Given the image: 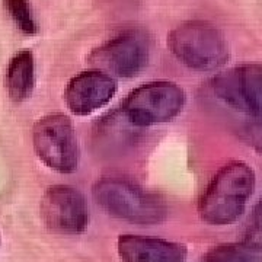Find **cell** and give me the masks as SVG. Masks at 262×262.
I'll return each mask as SVG.
<instances>
[{"instance_id":"cell-5","label":"cell","mask_w":262,"mask_h":262,"mask_svg":"<svg viewBox=\"0 0 262 262\" xmlns=\"http://www.w3.org/2000/svg\"><path fill=\"white\" fill-rule=\"evenodd\" d=\"M34 149L48 168L72 173L79 165V143L75 127L64 114H51L34 125Z\"/></svg>"},{"instance_id":"cell-7","label":"cell","mask_w":262,"mask_h":262,"mask_svg":"<svg viewBox=\"0 0 262 262\" xmlns=\"http://www.w3.org/2000/svg\"><path fill=\"white\" fill-rule=\"evenodd\" d=\"M149 61L147 39L139 32L128 31L111 38L101 47L95 48L89 63L96 70L110 76L130 79L140 73Z\"/></svg>"},{"instance_id":"cell-11","label":"cell","mask_w":262,"mask_h":262,"mask_svg":"<svg viewBox=\"0 0 262 262\" xmlns=\"http://www.w3.org/2000/svg\"><path fill=\"white\" fill-rule=\"evenodd\" d=\"M34 83H35L34 56L29 50H22L13 56L8 67L6 86L9 96L16 102L28 99L32 94Z\"/></svg>"},{"instance_id":"cell-4","label":"cell","mask_w":262,"mask_h":262,"mask_svg":"<svg viewBox=\"0 0 262 262\" xmlns=\"http://www.w3.org/2000/svg\"><path fill=\"white\" fill-rule=\"evenodd\" d=\"M185 92L172 82H149L134 89L122 103L124 117L136 127L172 121L185 106Z\"/></svg>"},{"instance_id":"cell-9","label":"cell","mask_w":262,"mask_h":262,"mask_svg":"<svg viewBox=\"0 0 262 262\" xmlns=\"http://www.w3.org/2000/svg\"><path fill=\"white\" fill-rule=\"evenodd\" d=\"M117 92L113 76L101 70L82 72L75 76L66 88V103L76 115H89L105 106Z\"/></svg>"},{"instance_id":"cell-1","label":"cell","mask_w":262,"mask_h":262,"mask_svg":"<svg viewBox=\"0 0 262 262\" xmlns=\"http://www.w3.org/2000/svg\"><path fill=\"white\" fill-rule=\"evenodd\" d=\"M95 201L113 217L134 225H159L169 213L165 198L122 177H103L92 188Z\"/></svg>"},{"instance_id":"cell-8","label":"cell","mask_w":262,"mask_h":262,"mask_svg":"<svg viewBox=\"0 0 262 262\" xmlns=\"http://www.w3.org/2000/svg\"><path fill=\"white\" fill-rule=\"evenodd\" d=\"M39 211L44 225L58 234L83 233L89 223V208L83 194L69 185L48 188Z\"/></svg>"},{"instance_id":"cell-3","label":"cell","mask_w":262,"mask_h":262,"mask_svg":"<svg viewBox=\"0 0 262 262\" xmlns=\"http://www.w3.org/2000/svg\"><path fill=\"white\" fill-rule=\"evenodd\" d=\"M168 46L179 63L196 72H214L229 60L225 35L204 20L178 25L169 34Z\"/></svg>"},{"instance_id":"cell-13","label":"cell","mask_w":262,"mask_h":262,"mask_svg":"<svg viewBox=\"0 0 262 262\" xmlns=\"http://www.w3.org/2000/svg\"><path fill=\"white\" fill-rule=\"evenodd\" d=\"M5 8L10 18L16 24V27L24 34L27 35L37 34V22L28 0H5Z\"/></svg>"},{"instance_id":"cell-14","label":"cell","mask_w":262,"mask_h":262,"mask_svg":"<svg viewBox=\"0 0 262 262\" xmlns=\"http://www.w3.org/2000/svg\"><path fill=\"white\" fill-rule=\"evenodd\" d=\"M242 245L252 251H262V198L255 206L252 214L245 226Z\"/></svg>"},{"instance_id":"cell-12","label":"cell","mask_w":262,"mask_h":262,"mask_svg":"<svg viewBox=\"0 0 262 262\" xmlns=\"http://www.w3.org/2000/svg\"><path fill=\"white\" fill-rule=\"evenodd\" d=\"M201 262H262V258L245 245H220L210 249Z\"/></svg>"},{"instance_id":"cell-10","label":"cell","mask_w":262,"mask_h":262,"mask_svg":"<svg viewBox=\"0 0 262 262\" xmlns=\"http://www.w3.org/2000/svg\"><path fill=\"white\" fill-rule=\"evenodd\" d=\"M117 249L122 262H184L187 258L184 245L139 234H121Z\"/></svg>"},{"instance_id":"cell-6","label":"cell","mask_w":262,"mask_h":262,"mask_svg":"<svg viewBox=\"0 0 262 262\" xmlns=\"http://www.w3.org/2000/svg\"><path fill=\"white\" fill-rule=\"evenodd\" d=\"M214 95L239 113L262 120V64H242L211 79Z\"/></svg>"},{"instance_id":"cell-2","label":"cell","mask_w":262,"mask_h":262,"mask_svg":"<svg viewBox=\"0 0 262 262\" xmlns=\"http://www.w3.org/2000/svg\"><path fill=\"white\" fill-rule=\"evenodd\" d=\"M255 188V172L245 163L234 160L214 175L200 200L198 211L208 225L233 223L245 211Z\"/></svg>"}]
</instances>
